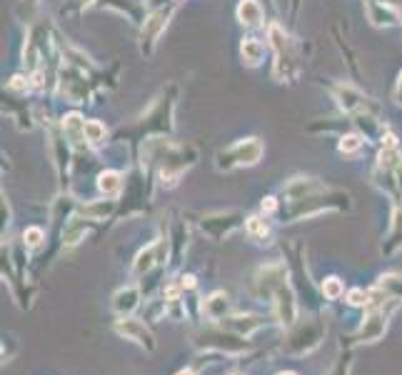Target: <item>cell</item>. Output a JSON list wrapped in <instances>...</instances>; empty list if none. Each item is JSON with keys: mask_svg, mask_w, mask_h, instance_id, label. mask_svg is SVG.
<instances>
[{"mask_svg": "<svg viewBox=\"0 0 402 375\" xmlns=\"http://www.w3.org/2000/svg\"><path fill=\"white\" fill-rule=\"evenodd\" d=\"M265 153V145L260 138H242L233 143L230 148L218 153V168L220 171H235V168H247V165L260 163Z\"/></svg>", "mask_w": 402, "mask_h": 375, "instance_id": "obj_1", "label": "cell"}, {"mask_svg": "<svg viewBox=\"0 0 402 375\" xmlns=\"http://www.w3.org/2000/svg\"><path fill=\"white\" fill-rule=\"evenodd\" d=\"M320 340H323V325L318 320H305L303 325H292L283 350H287L292 356H305V353L318 348Z\"/></svg>", "mask_w": 402, "mask_h": 375, "instance_id": "obj_2", "label": "cell"}, {"mask_svg": "<svg viewBox=\"0 0 402 375\" xmlns=\"http://www.w3.org/2000/svg\"><path fill=\"white\" fill-rule=\"evenodd\" d=\"M390 313H392V308L385 310V305L367 310V316L363 318V325H360L355 333V340L357 343H377L380 340V338L385 336V330H387Z\"/></svg>", "mask_w": 402, "mask_h": 375, "instance_id": "obj_3", "label": "cell"}, {"mask_svg": "<svg viewBox=\"0 0 402 375\" xmlns=\"http://www.w3.org/2000/svg\"><path fill=\"white\" fill-rule=\"evenodd\" d=\"M170 15H173V6L160 8V10H153V13H150V18L145 20L143 33H140V48H143L145 55L153 53V48H155V43L160 40L162 30L168 28Z\"/></svg>", "mask_w": 402, "mask_h": 375, "instance_id": "obj_4", "label": "cell"}, {"mask_svg": "<svg viewBox=\"0 0 402 375\" xmlns=\"http://www.w3.org/2000/svg\"><path fill=\"white\" fill-rule=\"evenodd\" d=\"M115 333L120 338H125V340L137 343L140 348L150 350V353L155 350V338H153V333L148 330V325H145V323L135 320V318L123 316L120 320H115Z\"/></svg>", "mask_w": 402, "mask_h": 375, "instance_id": "obj_5", "label": "cell"}, {"mask_svg": "<svg viewBox=\"0 0 402 375\" xmlns=\"http://www.w3.org/2000/svg\"><path fill=\"white\" fill-rule=\"evenodd\" d=\"M270 43L275 48V78L280 83H285V78H292V53H290V43H287L285 33H283V28L280 26H270Z\"/></svg>", "mask_w": 402, "mask_h": 375, "instance_id": "obj_6", "label": "cell"}, {"mask_svg": "<svg viewBox=\"0 0 402 375\" xmlns=\"http://www.w3.org/2000/svg\"><path fill=\"white\" fill-rule=\"evenodd\" d=\"M275 303V310H278V318L283 325H287V328H292L295 325V320H298V303H295V293H292L290 283L287 280H283V283L275 288L273 298H270Z\"/></svg>", "mask_w": 402, "mask_h": 375, "instance_id": "obj_7", "label": "cell"}, {"mask_svg": "<svg viewBox=\"0 0 402 375\" xmlns=\"http://www.w3.org/2000/svg\"><path fill=\"white\" fill-rule=\"evenodd\" d=\"M222 330H218V333H205L200 345H205V348H215V350H225V353H242V350L250 348L247 340H242V336H238V333H233V330H227V333H222Z\"/></svg>", "mask_w": 402, "mask_h": 375, "instance_id": "obj_8", "label": "cell"}, {"mask_svg": "<svg viewBox=\"0 0 402 375\" xmlns=\"http://www.w3.org/2000/svg\"><path fill=\"white\" fill-rule=\"evenodd\" d=\"M162 250H168V243H165V240H157V243H153L145 250H140L135 258V263H133V273H135V276H143V273L155 268V265L162 260Z\"/></svg>", "mask_w": 402, "mask_h": 375, "instance_id": "obj_9", "label": "cell"}, {"mask_svg": "<svg viewBox=\"0 0 402 375\" xmlns=\"http://www.w3.org/2000/svg\"><path fill=\"white\" fill-rule=\"evenodd\" d=\"M220 328L233 330V333H238V336L247 338V336H253L258 328H262V318H258V316H227L220 320Z\"/></svg>", "mask_w": 402, "mask_h": 375, "instance_id": "obj_10", "label": "cell"}, {"mask_svg": "<svg viewBox=\"0 0 402 375\" xmlns=\"http://www.w3.org/2000/svg\"><path fill=\"white\" fill-rule=\"evenodd\" d=\"M137 300H140V293H137V288L117 290L115 296H113V310H115L117 316H130V313L137 308Z\"/></svg>", "mask_w": 402, "mask_h": 375, "instance_id": "obj_11", "label": "cell"}, {"mask_svg": "<svg viewBox=\"0 0 402 375\" xmlns=\"http://www.w3.org/2000/svg\"><path fill=\"white\" fill-rule=\"evenodd\" d=\"M238 20H240L245 28H255L262 23V8H260L258 0H242L238 6Z\"/></svg>", "mask_w": 402, "mask_h": 375, "instance_id": "obj_12", "label": "cell"}, {"mask_svg": "<svg viewBox=\"0 0 402 375\" xmlns=\"http://www.w3.org/2000/svg\"><path fill=\"white\" fill-rule=\"evenodd\" d=\"M240 55H242V63L255 68L262 63V58H265V46H262L258 38H245L240 46Z\"/></svg>", "mask_w": 402, "mask_h": 375, "instance_id": "obj_13", "label": "cell"}, {"mask_svg": "<svg viewBox=\"0 0 402 375\" xmlns=\"http://www.w3.org/2000/svg\"><path fill=\"white\" fill-rule=\"evenodd\" d=\"M227 305H230V300H227L225 293H213V296L202 303V313H205L210 320H222L227 313Z\"/></svg>", "mask_w": 402, "mask_h": 375, "instance_id": "obj_14", "label": "cell"}, {"mask_svg": "<svg viewBox=\"0 0 402 375\" xmlns=\"http://www.w3.org/2000/svg\"><path fill=\"white\" fill-rule=\"evenodd\" d=\"M97 191L103 193L105 198H115L117 193L123 191V180L115 171H105L97 175Z\"/></svg>", "mask_w": 402, "mask_h": 375, "instance_id": "obj_15", "label": "cell"}, {"mask_svg": "<svg viewBox=\"0 0 402 375\" xmlns=\"http://www.w3.org/2000/svg\"><path fill=\"white\" fill-rule=\"evenodd\" d=\"M63 131L68 133V138H70L73 143H80V140L85 138V120L80 118V115H68V118L63 120Z\"/></svg>", "mask_w": 402, "mask_h": 375, "instance_id": "obj_16", "label": "cell"}, {"mask_svg": "<svg viewBox=\"0 0 402 375\" xmlns=\"http://www.w3.org/2000/svg\"><path fill=\"white\" fill-rule=\"evenodd\" d=\"M377 288H383V293L392 300H402V276H383Z\"/></svg>", "mask_w": 402, "mask_h": 375, "instance_id": "obj_17", "label": "cell"}, {"mask_svg": "<svg viewBox=\"0 0 402 375\" xmlns=\"http://www.w3.org/2000/svg\"><path fill=\"white\" fill-rule=\"evenodd\" d=\"M113 211V203L108 200V203H90L85 205V208H80V213L85 215V220H105V215H111Z\"/></svg>", "mask_w": 402, "mask_h": 375, "instance_id": "obj_18", "label": "cell"}, {"mask_svg": "<svg viewBox=\"0 0 402 375\" xmlns=\"http://www.w3.org/2000/svg\"><path fill=\"white\" fill-rule=\"evenodd\" d=\"M108 131H105L103 123H97V120H88L85 123V140H90V143H103Z\"/></svg>", "mask_w": 402, "mask_h": 375, "instance_id": "obj_19", "label": "cell"}, {"mask_svg": "<svg viewBox=\"0 0 402 375\" xmlns=\"http://www.w3.org/2000/svg\"><path fill=\"white\" fill-rule=\"evenodd\" d=\"M245 231L250 233V238H267L270 235V228L262 218H247L245 220Z\"/></svg>", "mask_w": 402, "mask_h": 375, "instance_id": "obj_20", "label": "cell"}, {"mask_svg": "<svg viewBox=\"0 0 402 375\" xmlns=\"http://www.w3.org/2000/svg\"><path fill=\"white\" fill-rule=\"evenodd\" d=\"M323 293H325V298H327V300H338V298L345 293L343 280H340V278H335V276L327 278V280L323 283Z\"/></svg>", "mask_w": 402, "mask_h": 375, "instance_id": "obj_21", "label": "cell"}, {"mask_svg": "<svg viewBox=\"0 0 402 375\" xmlns=\"http://www.w3.org/2000/svg\"><path fill=\"white\" fill-rule=\"evenodd\" d=\"M363 148V138L360 135H355V133H350V135H343L340 138V153H357Z\"/></svg>", "mask_w": 402, "mask_h": 375, "instance_id": "obj_22", "label": "cell"}, {"mask_svg": "<svg viewBox=\"0 0 402 375\" xmlns=\"http://www.w3.org/2000/svg\"><path fill=\"white\" fill-rule=\"evenodd\" d=\"M23 240H26V245H30V248H38V245L46 240V233L32 225V228H26V233H23Z\"/></svg>", "mask_w": 402, "mask_h": 375, "instance_id": "obj_23", "label": "cell"}, {"mask_svg": "<svg viewBox=\"0 0 402 375\" xmlns=\"http://www.w3.org/2000/svg\"><path fill=\"white\" fill-rule=\"evenodd\" d=\"M347 300H350V305H367L370 303V290H360V288L350 290Z\"/></svg>", "mask_w": 402, "mask_h": 375, "instance_id": "obj_24", "label": "cell"}, {"mask_svg": "<svg viewBox=\"0 0 402 375\" xmlns=\"http://www.w3.org/2000/svg\"><path fill=\"white\" fill-rule=\"evenodd\" d=\"M347 370H350V360H347V358H340V363L332 368L330 375H347Z\"/></svg>", "mask_w": 402, "mask_h": 375, "instance_id": "obj_25", "label": "cell"}, {"mask_svg": "<svg viewBox=\"0 0 402 375\" xmlns=\"http://www.w3.org/2000/svg\"><path fill=\"white\" fill-rule=\"evenodd\" d=\"M275 208H278L275 198H265V200H262V213H273Z\"/></svg>", "mask_w": 402, "mask_h": 375, "instance_id": "obj_26", "label": "cell"}, {"mask_svg": "<svg viewBox=\"0 0 402 375\" xmlns=\"http://www.w3.org/2000/svg\"><path fill=\"white\" fill-rule=\"evenodd\" d=\"M395 103L402 106V73L397 75V86H395Z\"/></svg>", "mask_w": 402, "mask_h": 375, "instance_id": "obj_27", "label": "cell"}, {"mask_svg": "<svg viewBox=\"0 0 402 375\" xmlns=\"http://www.w3.org/2000/svg\"><path fill=\"white\" fill-rule=\"evenodd\" d=\"M148 3L150 10H160V8H165V3H170V0H145Z\"/></svg>", "mask_w": 402, "mask_h": 375, "instance_id": "obj_28", "label": "cell"}, {"mask_svg": "<svg viewBox=\"0 0 402 375\" xmlns=\"http://www.w3.org/2000/svg\"><path fill=\"white\" fill-rule=\"evenodd\" d=\"M180 285H182V290H185V288H188V290H190V288H195V278H193V276H185V278H182V283H180Z\"/></svg>", "mask_w": 402, "mask_h": 375, "instance_id": "obj_29", "label": "cell"}, {"mask_svg": "<svg viewBox=\"0 0 402 375\" xmlns=\"http://www.w3.org/2000/svg\"><path fill=\"white\" fill-rule=\"evenodd\" d=\"M178 375H195V373H193V370H190V368H185V370H180V373H178Z\"/></svg>", "mask_w": 402, "mask_h": 375, "instance_id": "obj_30", "label": "cell"}, {"mask_svg": "<svg viewBox=\"0 0 402 375\" xmlns=\"http://www.w3.org/2000/svg\"><path fill=\"white\" fill-rule=\"evenodd\" d=\"M278 375H298V373H290V370H285V373H278Z\"/></svg>", "mask_w": 402, "mask_h": 375, "instance_id": "obj_31", "label": "cell"}, {"mask_svg": "<svg viewBox=\"0 0 402 375\" xmlns=\"http://www.w3.org/2000/svg\"><path fill=\"white\" fill-rule=\"evenodd\" d=\"M298 6H300V0H295V10H298Z\"/></svg>", "mask_w": 402, "mask_h": 375, "instance_id": "obj_32", "label": "cell"}]
</instances>
